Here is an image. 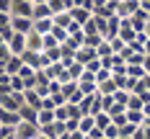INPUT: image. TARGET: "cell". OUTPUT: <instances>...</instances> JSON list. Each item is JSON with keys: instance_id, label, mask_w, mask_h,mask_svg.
Masks as SVG:
<instances>
[{"instance_id": "obj_1", "label": "cell", "mask_w": 150, "mask_h": 139, "mask_svg": "<svg viewBox=\"0 0 150 139\" xmlns=\"http://www.w3.org/2000/svg\"><path fill=\"white\" fill-rule=\"evenodd\" d=\"M26 106V95L18 90H11V93H3L0 95V108H8V111H21Z\"/></svg>"}, {"instance_id": "obj_2", "label": "cell", "mask_w": 150, "mask_h": 139, "mask_svg": "<svg viewBox=\"0 0 150 139\" xmlns=\"http://www.w3.org/2000/svg\"><path fill=\"white\" fill-rule=\"evenodd\" d=\"M39 134H42V126H39V124L21 121L16 126V139H36Z\"/></svg>"}, {"instance_id": "obj_3", "label": "cell", "mask_w": 150, "mask_h": 139, "mask_svg": "<svg viewBox=\"0 0 150 139\" xmlns=\"http://www.w3.org/2000/svg\"><path fill=\"white\" fill-rule=\"evenodd\" d=\"M11 26H13L16 34H31L34 31V18H29V15H13Z\"/></svg>"}, {"instance_id": "obj_4", "label": "cell", "mask_w": 150, "mask_h": 139, "mask_svg": "<svg viewBox=\"0 0 150 139\" xmlns=\"http://www.w3.org/2000/svg\"><path fill=\"white\" fill-rule=\"evenodd\" d=\"M73 21L78 23V26H88L91 21H93V10H88V8H83V5H75L73 10Z\"/></svg>"}, {"instance_id": "obj_5", "label": "cell", "mask_w": 150, "mask_h": 139, "mask_svg": "<svg viewBox=\"0 0 150 139\" xmlns=\"http://www.w3.org/2000/svg\"><path fill=\"white\" fill-rule=\"evenodd\" d=\"M8 49H11V54H23L29 46H26V34H13V39L8 41Z\"/></svg>"}, {"instance_id": "obj_6", "label": "cell", "mask_w": 150, "mask_h": 139, "mask_svg": "<svg viewBox=\"0 0 150 139\" xmlns=\"http://www.w3.org/2000/svg\"><path fill=\"white\" fill-rule=\"evenodd\" d=\"M23 121V119H21V113H18V111H8V108H0V124H3V126H18V124Z\"/></svg>"}, {"instance_id": "obj_7", "label": "cell", "mask_w": 150, "mask_h": 139, "mask_svg": "<svg viewBox=\"0 0 150 139\" xmlns=\"http://www.w3.org/2000/svg\"><path fill=\"white\" fill-rule=\"evenodd\" d=\"M26 46H29V52H44V36L36 31L26 34Z\"/></svg>"}, {"instance_id": "obj_8", "label": "cell", "mask_w": 150, "mask_h": 139, "mask_svg": "<svg viewBox=\"0 0 150 139\" xmlns=\"http://www.w3.org/2000/svg\"><path fill=\"white\" fill-rule=\"evenodd\" d=\"M13 15H29V18H34V3L13 0Z\"/></svg>"}, {"instance_id": "obj_9", "label": "cell", "mask_w": 150, "mask_h": 139, "mask_svg": "<svg viewBox=\"0 0 150 139\" xmlns=\"http://www.w3.org/2000/svg\"><path fill=\"white\" fill-rule=\"evenodd\" d=\"M75 59L80 62V64H88V62L98 59V54H96V49H93V46H80V49H78V54H75Z\"/></svg>"}, {"instance_id": "obj_10", "label": "cell", "mask_w": 150, "mask_h": 139, "mask_svg": "<svg viewBox=\"0 0 150 139\" xmlns=\"http://www.w3.org/2000/svg\"><path fill=\"white\" fill-rule=\"evenodd\" d=\"M39 18H54V10L49 3H34V21Z\"/></svg>"}, {"instance_id": "obj_11", "label": "cell", "mask_w": 150, "mask_h": 139, "mask_svg": "<svg viewBox=\"0 0 150 139\" xmlns=\"http://www.w3.org/2000/svg\"><path fill=\"white\" fill-rule=\"evenodd\" d=\"M23 95H26V106L36 108V111H42V106H44V98L36 93V88H29V90L23 93Z\"/></svg>"}, {"instance_id": "obj_12", "label": "cell", "mask_w": 150, "mask_h": 139, "mask_svg": "<svg viewBox=\"0 0 150 139\" xmlns=\"http://www.w3.org/2000/svg\"><path fill=\"white\" fill-rule=\"evenodd\" d=\"M23 64H26V62H23V57H18V54H13L11 59L5 62V72H8V75H18Z\"/></svg>"}, {"instance_id": "obj_13", "label": "cell", "mask_w": 150, "mask_h": 139, "mask_svg": "<svg viewBox=\"0 0 150 139\" xmlns=\"http://www.w3.org/2000/svg\"><path fill=\"white\" fill-rule=\"evenodd\" d=\"M73 23H75V21H73V13H70V10L54 15V26H60V29H67V31H70V26H73Z\"/></svg>"}, {"instance_id": "obj_14", "label": "cell", "mask_w": 150, "mask_h": 139, "mask_svg": "<svg viewBox=\"0 0 150 139\" xmlns=\"http://www.w3.org/2000/svg\"><path fill=\"white\" fill-rule=\"evenodd\" d=\"M54 121H57V116H54L52 108H42V111H39V119H36L39 126H47V124H54Z\"/></svg>"}, {"instance_id": "obj_15", "label": "cell", "mask_w": 150, "mask_h": 139, "mask_svg": "<svg viewBox=\"0 0 150 139\" xmlns=\"http://www.w3.org/2000/svg\"><path fill=\"white\" fill-rule=\"evenodd\" d=\"M127 121L135 124V126H145V113H142V111H132V108H127Z\"/></svg>"}, {"instance_id": "obj_16", "label": "cell", "mask_w": 150, "mask_h": 139, "mask_svg": "<svg viewBox=\"0 0 150 139\" xmlns=\"http://www.w3.org/2000/svg\"><path fill=\"white\" fill-rule=\"evenodd\" d=\"M18 113H21V119H23V121H31V124H36V119H39V111H36V108H31V106H23Z\"/></svg>"}, {"instance_id": "obj_17", "label": "cell", "mask_w": 150, "mask_h": 139, "mask_svg": "<svg viewBox=\"0 0 150 139\" xmlns=\"http://www.w3.org/2000/svg\"><path fill=\"white\" fill-rule=\"evenodd\" d=\"M114 119H111V113L109 111H101V113H96V126L98 129H106V126H111Z\"/></svg>"}, {"instance_id": "obj_18", "label": "cell", "mask_w": 150, "mask_h": 139, "mask_svg": "<svg viewBox=\"0 0 150 139\" xmlns=\"http://www.w3.org/2000/svg\"><path fill=\"white\" fill-rule=\"evenodd\" d=\"M93 129H96V116H83L80 119V131L83 134H91Z\"/></svg>"}, {"instance_id": "obj_19", "label": "cell", "mask_w": 150, "mask_h": 139, "mask_svg": "<svg viewBox=\"0 0 150 139\" xmlns=\"http://www.w3.org/2000/svg\"><path fill=\"white\" fill-rule=\"evenodd\" d=\"M0 13H13V0H0Z\"/></svg>"}, {"instance_id": "obj_20", "label": "cell", "mask_w": 150, "mask_h": 139, "mask_svg": "<svg viewBox=\"0 0 150 139\" xmlns=\"http://www.w3.org/2000/svg\"><path fill=\"white\" fill-rule=\"evenodd\" d=\"M11 18H13V13H0V29L11 26Z\"/></svg>"}, {"instance_id": "obj_21", "label": "cell", "mask_w": 150, "mask_h": 139, "mask_svg": "<svg viewBox=\"0 0 150 139\" xmlns=\"http://www.w3.org/2000/svg\"><path fill=\"white\" fill-rule=\"evenodd\" d=\"M145 54H150V39H148V44H145Z\"/></svg>"}, {"instance_id": "obj_22", "label": "cell", "mask_w": 150, "mask_h": 139, "mask_svg": "<svg viewBox=\"0 0 150 139\" xmlns=\"http://www.w3.org/2000/svg\"><path fill=\"white\" fill-rule=\"evenodd\" d=\"M36 139H52V137H47V134H39V137H36Z\"/></svg>"}, {"instance_id": "obj_23", "label": "cell", "mask_w": 150, "mask_h": 139, "mask_svg": "<svg viewBox=\"0 0 150 139\" xmlns=\"http://www.w3.org/2000/svg\"><path fill=\"white\" fill-rule=\"evenodd\" d=\"M34 3H49V0H34Z\"/></svg>"}, {"instance_id": "obj_24", "label": "cell", "mask_w": 150, "mask_h": 139, "mask_svg": "<svg viewBox=\"0 0 150 139\" xmlns=\"http://www.w3.org/2000/svg\"><path fill=\"white\" fill-rule=\"evenodd\" d=\"M26 3H34V0H26Z\"/></svg>"}, {"instance_id": "obj_25", "label": "cell", "mask_w": 150, "mask_h": 139, "mask_svg": "<svg viewBox=\"0 0 150 139\" xmlns=\"http://www.w3.org/2000/svg\"><path fill=\"white\" fill-rule=\"evenodd\" d=\"M8 139H16V137H8Z\"/></svg>"}, {"instance_id": "obj_26", "label": "cell", "mask_w": 150, "mask_h": 139, "mask_svg": "<svg viewBox=\"0 0 150 139\" xmlns=\"http://www.w3.org/2000/svg\"><path fill=\"white\" fill-rule=\"evenodd\" d=\"M0 129H3V124H0Z\"/></svg>"}]
</instances>
